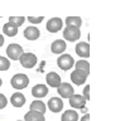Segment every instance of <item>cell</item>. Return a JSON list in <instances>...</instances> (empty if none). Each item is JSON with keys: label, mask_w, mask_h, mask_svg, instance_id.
Here are the masks:
<instances>
[{"label": "cell", "mask_w": 120, "mask_h": 121, "mask_svg": "<svg viewBox=\"0 0 120 121\" xmlns=\"http://www.w3.org/2000/svg\"><path fill=\"white\" fill-rule=\"evenodd\" d=\"M57 64H58V67L61 68L62 71H68L72 68V66L75 64V59L72 58V56H70V54H61L58 57V59H57Z\"/></svg>", "instance_id": "2"}, {"label": "cell", "mask_w": 120, "mask_h": 121, "mask_svg": "<svg viewBox=\"0 0 120 121\" xmlns=\"http://www.w3.org/2000/svg\"><path fill=\"white\" fill-rule=\"evenodd\" d=\"M81 121H90V115H89V113H86L85 116H82Z\"/></svg>", "instance_id": "28"}, {"label": "cell", "mask_w": 120, "mask_h": 121, "mask_svg": "<svg viewBox=\"0 0 120 121\" xmlns=\"http://www.w3.org/2000/svg\"><path fill=\"white\" fill-rule=\"evenodd\" d=\"M70 105L73 108H84L86 105V100L82 97V95H72L70 97Z\"/></svg>", "instance_id": "10"}, {"label": "cell", "mask_w": 120, "mask_h": 121, "mask_svg": "<svg viewBox=\"0 0 120 121\" xmlns=\"http://www.w3.org/2000/svg\"><path fill=\"white\" fill-rule=\"evenodd\" d=\"M10 67V60L5 57L0 56V71H6Z\"/></svg>", "instance_id": "24"}, {"label": "cell", "mask_w": 120, "mask_h": 121, "mask_svg": "<svg viewBox=\"0 0 120 121\" xmlns=\"http://www.w3.org/2000/svg\"><path fill=\"white\" fill-rule=\"evenodd\" d=\"M82 97H84L86 101L90 100V86H86V87H85V90H84V96H82Z\"/></svg>", "instance_id": "27"}, {"label": "cell", "mask_w": 120, "mask_h": 121, "mask_svg": "<svg viewBox=\"0 0 120 121\" xmlns=\"http://www.w3.org/2000/svg\"><path fill=\"white\" fill-rule=\"evenodd\" d=\"M63 26V22L59 18H51L47 23V30L51 33H57L62 29Z\"/></svg>", "instance_id": "7"}, {"label": "cell", "mask_w": 120, "mask_h": 121, "mask_svg": "<svg viewBox=\"0 0 120 121\" xmlns=\"http://www.w3.org/2000/svg\"><path fill=\"white\" fill-rule=\"evenodd\" d=\"M58 91V93H59V96H61L62 98H70L72 95H75V90H73V87L70 85V83H67V82H63L59 85V87L57 88Z\"/></svg>", "instance_id": "6"}, {"label": "cell", "mask_w": 120, "mask_h": 121, "mask_svg": "<svg viewBox=\"0 0 120 121\" xmlns=\"http://www.w3.org/2000/svg\"><path fill=\"white\" fill-rule=\"evenodd\" d=\"M24 121H44V115L34 112V111H29L25 113Z\"/></svg>", "instance_id": "19"}, {"label": "cell", "mask_w": 120, "mask_h": 121, "mask_svg": "<svg viewBox=\"0 0 120 121\" xmlns=\"http://www.w3.org/2000/svg\"><path fill=\"white\" fill-rule=\"evenodd\" d=\"M10 102H12L14 107H22L25 104V96L22 92H15L10 97Z\"/></svg>", "instance_id": "15"}, {"label": "cell", "mask_w": 120, "mask_h": 121, "mask_svg": "<svg viewBox=\"0 0 120 121\" xmlns=\"http://www.w3.org/2000/svg\"><path fill=\"white\" fill-rule=\"evenodd\" d=\"M76 53L81 58H89L90 57V45L87 42H80V43H77Z\"/></svg>", "instance_id": "8"}, {"label": "cell", "mask_w": 120, "mask_h": 121, "mask_svg": "<svg viewBox=\"0 0 120 121\" xmlns=\"http://www.w3.org/2000/svg\"><path fill=\"white\" fill-rule=\"evenodd\" d=\"M24 22H25V18L24 17H10L8 23H9V24H12V25H14L15 28H18V26L23 25Z\"/></svg>", "instance_id": "23"}, {"label": "cell", "mask_w": 120, "mask_h": 121, "mask_svg": "<svg viewBox=\"0 0 120 121\" xmlns=\"http://www.w3.org/2000/svg\"><path fill=\"white\" fill-rule=\"evenodd\" d=\"M76 71H80V72H84L85 74L90 73V64L87 60H78V62L76 63Z\"/></svg>", "instance_id": "22"}, {"label": "cell", "mask_w": 120, "mask_h": 121, "mask_svg": "<svg viewBox=\"0 0 120 121\" xmlns=\"http://www.w3.org/2000/svg\"><path fill=\"white\" fill-rule=\"evenodd\" d=\"M23 53H24L23 52V48H22L19 44H17V43L9 44L8 48H6V54H8V57H9L10 59H13V60L19 59L20 56L23 54Z\"/></svg>", "instance_id": "4"}, {"label": "cell", "mask_w": 120, "mask_h": 121, "mask_svg": "<svg viewBox=\"0 0 120 121\" xmlns=\"http://www.w3.org/2000/svg\"><path fill=\"white\" fill-rule=\"evenodd\" d=\"M86 78H87V74H85L84 72H80V71H73L72 74H71V81L77 86L84 85L86 82Z\"/></svg>", "instance_id": "14"}, {"label": "cell", "mask_w": 120, "mask_h": 121, "mask_svg": "<svg viewBox=\"0 0 120 121\" xmlns=\"http://www.w3.org/2000/svg\"><path fill=\"white\" fill-rule=\"evenodd\" d=\"M46 107H47V106L44 105L43 101L36 100V101H33L32 105H31V111H34V112H38V113L44 115V112H46Z\"/></svg>", "instance_id": "17"}, {"label": "cell", "mask_w": 120, "mask_h": 121, "mask_svg": "<svg viewBox=\"0 0 120 121\" xmlns=\"http://www.w3.org/2000/svg\"><path fill=\"white\" fill-rule=\"evenodd\" d=\"M61 121H78V115L73 110H67L62 113Z\"/></svg>", "instance_id": "18"}, {"label": "cell", "mask_w": 120, "mask_h": 121, "mask_svg": "<svg viewBox=\"0 0 120 121\" xmlns=\"http://www.w3.org/2000/svg\"><path fill=\"white\" fill-rule=\"evenodd\" d=\"M48 93V87L46 85H36L32 88V95L36 98H43Z\"/></svg>", "instance_id": "12"}, {"label": "cell", "mask_w": 120, "mask_h": 121, "mask_svg": "<svg viewBox=\"0 0 120 121\" xmlns=\"http://www.w3.org/2000/svg\"><path fill=\"white\" fill-rule=\"evenodd\" d=\"M3 44H4V37H3L1 34H0V47H1Z\"/></svg>", "instance_id": "29"}, {"label": "cell", "mask_w": 120, "mask_h": 121, "mask_svg": "<svg viewBox=\"0 0 120 121\" xmlns=\"http://www.w3.org/2000/svg\"><path fill=\"white\" fill-rule=\"evenodd\" d=\"M82 24V19L80 17H67L66 18V25L67 26H73V28H78Z\"/></svg>", "instance_id": "20"}, {"label": "cell", "mask_w": 120, "mask_h": 121, "mask_svg": "<svg viewBox=\"0 0 120 121\" xmlns=\"http://www.w3.org/2000/svg\"><path fill=\"white\" fill-rule=\"evenodd\" d=\"M51 51L54 54H62L66 51V42L62 39H56L53 43L51 44Z\"/></svg>", "instance_id": "13"}, {"label": "cell", "mask_w": 120, "mask_h": 121, "mask_svg": "<svg viewBox=\"0 0 120 121\" xmlns=\"http://www.w3.org/2000/svg\"><path fill=\"white\" fill-rule=\"evenodd\" d=\"M46 81H47V85H48V86H51V87H57V88L59 87V85L62 83L59 74L56 73V72H49V73H47Z\"/></svg>", "instance_id": "9"}, {"label": "cell", "mask_w": 120, "mask_h": 121, "mask_svg": "<svg viewBox=\"0 0 120 121\" xmlns=\"http://www.w3.org/2000/svg\"><path fill=\"white\" fill-rule=\"evenodd\" d=\"M19 62L24 68H33L37 64V56L33 53H23L19 58Z\"/></svg>", "instance_id": "3"}, {"label": "cell", "mask_w": 120, "mask_h": 121, "mask_svg": "<svg viewBox=\"0 0 120 121\" xmlns=\"http://www.w3.org/2000/svg\"><path fill=\"white\" fill-rule=\"evenodd\" d=\"M43 17H29L28 18V20L32 23V24H39V23H42V20H43Z\"/></svg>", "instance_id": "25"}, {"label": "cell", "mask_w": 120, "mask_h": 121, "mask_svg": "<svg viewBox=\"0 0 120 121\" xmlns=\"http://www.w3.org/2000/svg\"><path fill=\"white\" fill-rule=\"evenodd\" d=\"M81 32L78 28H73V26H66L63 30V38L70 42H76L80 39Z\"/></svg>", "instance_id": "5"}, {"label": "cell", "mask_w": 120, "mask_h": 121, "mask_svg": "<svg viewBox=\"0 0 120 121\" xmlns=\"http://www.w3.org/2000/svg\"><path fill=\"white\" fill-rule=\"evenodd\" d=\"M48 108H49L52 112H59V111H62V108H63V101L59 97H52L51 100L48 101Z\"/></svg>", "instance_id": "11"}, {"label": "cell", "mask_w": 120, "mask_h": 121, "mask_svg": "<svg viewBox=\"0 0 120 121\" xmlns=\"http://www.w3.org/2000/svg\"><path fill=\"white\" fill-rule=\"evenodd\" d=\"M3 32H4V34L8 37H15L18 34V28H15V26L12 25V24H9V23H6V24H4V26H3Z\"/></svg>", "instance_id": "21"}, {"label": "cell", "mask_w": 120, "mask_h": 121, "mask_svg": "<svg viewBox=\"0 0 120 121\" xmlns=\"http://www.w3.org/2000/svg\"><path fill=\"white\" fill-rule=\"evenodd\" d=\"M6 105H8V100H6V97L3 93H0V110L4 108Z\"/></svg>", "instance_id": "26"}, {"label": "cell", "mask_w": 120, "mask_h": 121, "mask_svg": "<svg viewBox=\"0 0 120 121\" xmlns=\"http://www.w3.org/2000/svg\"><path fill=\"white\" fill-rule=\"evenodd\" d=\"M3 85V81H1V78H0V86H1Z\"/></svg>", "instance_id": "30"}, {"label": "cell", "mask_w": 120, "mask_h": 121, "mask_svg": "<svg viewBox=\"0 0 120 121\" xmlns=\"http://www.w3.org/2000/svg\"><path fill=\"white\" fill-rule=\"evenodd\" d=\"M10 85H12V87H14L15 90H23L25 87H28L29 78H28V76L24 74V73H17L12 77V79H10Z\"/></svg>", "instance_id": "1"}, {"label": "cell", "mask_w": 120, "mask_h": 121, "mask_svg": "<svg viewBox=\"0 0 120 121\" xmlns=\"http://www.w3.org/2000/svg\"><path fill=\"white\" fill-rule=\"evenodd\" d=\"M24 37L27 38L28 40H36L39 38V29L36 28V26H28V28H25L24 30Z\"/></svg>", "instance_id": "16"}, {"label": "cell", "mask_w": 120, "mask_h": 121, "mask_svg": "<svg viewBox=\"0 0 120 121\" xmlns=\"http://www.w3.org/2000/svg\"><path fill=\"white\" fill-rule=\"evenodd\" d=\"M18 121H22V120H18Z\"/></svg>", "instance_id": "31"}]
</instances>
